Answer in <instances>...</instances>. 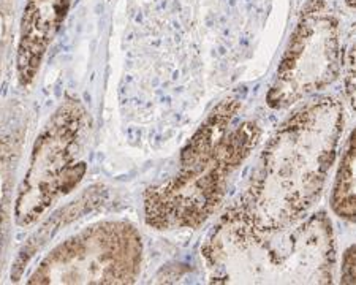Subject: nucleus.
I'll use <instances>...</instances> for the list:
<instances>
[{"instance_id": "nucleus-1", "label": "nucleus", "mask_w": 356, "mask_h": 285, "mask_svg": "<svg viewBox=\"0 0 356 285\" xmlns=\"http://www.w3.org/2000/svg\"><path fill=\"white\" fill-rule=\"evenodd\" d=\"M343 127V110L330 97L311 100L279 127L241 202L229 209L263 227L304 219L317 202Z\"/></svg>"}, {"instance_id": "nucleus-2", "label": "nucleus", "mask_w": 356, "mask_h": 285, "mask_svg": "<svg viewBox=\"0 0 356 285\" xmlns=\"http://www.w3.org/2000/svg\"><path fill=\"white\" fill-rule=\"evenodd\" d=\"M241 101L217 105L184 147L177 173L145 193L146 224L157 230L198 228L225 197L229 178L260 140L255 122L232 127Z\"/></svg>"}, {"instance_id": "nucleus-3", "label": "nucleus", "mask_w": 356, "mask_h": 285, "mask_svg": "<svg viewBox=\"0 0 356 285\" xmlns=\"http://www.w3.org/2000/svg\"><path fill=\"white\" fill-rule=\"evenodd\" d=\"M214 282L328 284L334 243L325 214L286 227H263L223 214L203 249Z\"/></svg>"}, {"instance_id": "nucleus-4", "label": "nucleus", "mask_w": 356, "mask_h": 285, "mask_svg": "<svg viewBox=\"0 0 356 285\" xmlns=\"http://www.w3.org/2000/svg\"><path fill=\"white\" fill-rule=\"evenodd\" d=\"M89 114L76 97H67L37 136L24 181L18 190L15 219L21 227L37 222L54 203L83 181Z\"/></svg>"}, {"instance_id": "nucleus-5", "label": "nucleus", "mask_w": 356, "mask_h": 285, "mask_svg": "<svg viewBox=\"0 0 356 285\" xmlns=\"http://www.w3.org/2000/svg\"><path fill=\"white\" fill-rule=\"evenodd\" d=\"M141 236L122 220L84 228L44 256L29 284H131L140 275Z\"/></svg>"}, {"instance_id": "nucleus-6", "label": "nucleus", "mask_w": 356, "mask_h": 285, "mask_svg": "<svg viewBox=\"0 0 356 285\" xmlns=\"http://www.w3.org/2000/svg\"><path fill=\"white\" fill-rule=\"evenodd\" d=\"M342 64L337 18L325 0H307L268 92V105L282 110L325 89Z\"/></svg>"}, {"instance_id": "nucleus-7", "label": "nucleus", "mask_w": 356, "mask_h": 285, "mask_svg": "<svg viewBox=\"0 0 356 285\" xmlns=\"http://www.w3.org/2000/svg\"><path fill=\"white\" fill-rule=\"evenodd\" d=\"M72 0H27L21 19L16 67L22 86H31L51 43L67 18Z\"/></svg>"}, {"instance_id": "nucleus-8", "label": "nucleus", "mask_w": 356, "mask_h": 285, "mask_svg": "<svg viewBox=\"0 0 356 285\" xmlns=\"http://www.w3.org/2000/svg\"><path fill=\"white\" fill-rule=\"evenodd\" d=\"M355 132H352L339 165L331 204L339 218L355 220Z\"/></svg>"}, {"instance_id": "nucleus-9", "label": "nucleus", "mask_w": 356, "mask_h": 285, "mask_svg": "<svg viewBox=\"0 0 356 285\" xmlns=\"http://www.w3.org/2000/svg\"><path fill=\"white\" fill-rule=\"evenodd\" d=\"M10 31V3L8 0H0V56L5 49Z\"/></svg>"}, {"instance_id": "nucleus-10", "label": "nucleus", "mask_w": 356, "mask_h": 285, "mask_svg": "<svg viewBox=\"0 0 356 285\" xmlns=\"http://www.w3.org/2000/svg\"><path fill=\"white\" fill-rule=\"evenodd\" d=\"M355 246H350L342 260V284H355Z\"/></svg>"}, {"instance_id": "nucleus-11", "label": "nucleus", "mask_w": 356, "mask_h": 285, "mask_svg": "<svg viewBox=\"0 0 356 285\" xmlns=\"http://www.w3.org/2000/svg\"><path fill=\"white\" fill-rule=\"evenodd\" d=\"M347 92L352 104H355V44H352L348 49L347 56Z\"/></svg>"}, {"instance_id": "nucleus-12", "label": "nucleus", "mask_w": 356, "mask_h": 285, "mask_svg": "<svg viewBox=\"0 0 356 285\" xmlns=\"http://www.w3.org/2000/svg\"><path fill=\"white\" fill-rule=\"evenodd\" d=\"M346 2H347V5H348L350 8H355V3H356V0H346Z\"/></svg>"}]
</instances>
